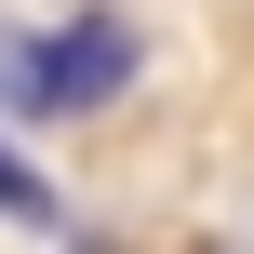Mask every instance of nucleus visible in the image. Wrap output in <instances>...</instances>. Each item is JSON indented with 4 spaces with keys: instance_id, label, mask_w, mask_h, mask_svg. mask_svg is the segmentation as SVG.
Instances as JSON below:
<instances>
[{
    "instance_id": "f257e3e1",
    "label": "nucleus",
    "mask_w": 254,
    "mask_h": 254,
    "mask_svg": "<svg viewBox=\"0 0 254 254\" xmlns=\"http://www.w3.org/2000/svg\"><path fill=\"white\" fill-rule=\"evenodd\" d=\"M147 67V40L121 13H67V27H0V121H94L121 80Z\"/></svg>"
},
{
    "instance_id": "f03ea898",
    "label": "nucleus",
    "mask_w": 254,
    "mask_h": 254,
    "mask_svg": "<svg viewBox=\"0 0 254 254\" xmlns=\"http://www.w3.org/2000/svg\"><path fill=\"white\" fill-rule=\"evenodd\" d=\"M0 214H13V228H67V201H54V174L13 147V121H0Z\"/></svg>"
}]
</instances>
